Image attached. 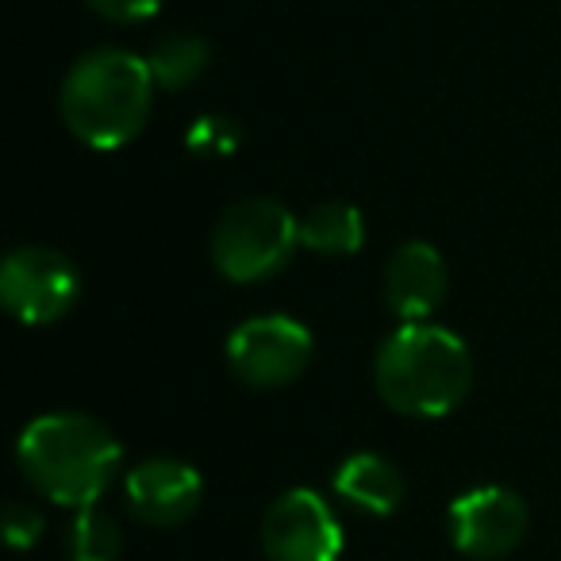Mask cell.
I'll use <instances>...</instances> for the list:
<instances>
[{"mask_svg":"<svg viewBox=\"0 0 561 561\" xmlns=\"http://www.w3.org/2000/svg\"><path fill=\"white\" fill-rule=\"evenodd\" d=\"M150 104L154 73L147 58L119 47H101L78 58L58 93L66 131L89 150L127 147L147 127Z\"/></svg>","mask_w":561,"mask_h":561,"instance_id":"1","label":"cell"},{"mask_svg":"<svg viewBox=\"0 0 561 561\" xmlns=\"http://www.w3.org/2000/svg\"><path fill=\"white\" fill-rule=\"evenodd\" d=\"M20 469L47 500L66 507H93L119 473L124 446L108 427L81 412L39 415L20 435Z\"/></svg>","mask_w":561,"mask_h":561,"instance_id":"2","label":"cell"},{"mask_svg":"<svg viewBox=\"0 0 561 561\" xmlns=\"http://www.w3.org/2000/svg\"><path fill=\"white\" fill-rule=\"evenodd\" d=\"M374 381L392 412L412 420H438L469 397L473 354L450 328L404 323L377 351Z\"/></svg>","mask_w":561,"mask_h":561,"instance_id":"3","label":"cell"},{"mask_svg":"<svg viewBox=\"0 0 561 561\" xmlns=\"http://www.w3.org/2000/svg\"><path fill=\"white\" fill-rule=\"evenodd\" d=\"M300 247V219L270 196L239 201L211 227V262L234 285H257L289 265Z\"/></svg>","mask_w":561,"mask_h":561,"instance_id":"4","label":"cell"},{"mask_svg":"<svg viewBox=\"0 0 561 561\" xmlns=\"http://www.w3.org/2000/svg\"><path fill=\"white\" fill-rule=\"evenodd\" d=\"M78 265L50 247H20L0 265V300L27 328L55 323L78 305Z\"/></svg>","mask_w":561,"mask_h":561,"instance_id":"5","label":"cell"},{"mask_svg":"<svg viewBox=\"0 0 561 561\" xmlns=\"http://www.w3.org/2000/svg\"><path fill=\"white\" fill-rule=\"evenodd\" d=\"M312 362V331L293 316H254L227 339V366L250 389L293 385Z\"/></svg>","mask_w":561,"mask_h":561,"instance_id":"6","label":"cell"},{"mask_svg":"<svg viewBox=\"0 0 561 561\" xmlns=\"http://www.w3.org/2000/svg\"><path fill=\"white\" fill-rule=\"evenodd\" d=\"M262 546L270 561H339L343 527L323 496L293 489L265 512Z\"/></svg>","mask_w":561,"mask_h":561,"instance_id":"7","label":"cell"},{"mask_svg":"<svg viewBox=\"0 0 561 561\" xmlns=\"http://www.w3.org/2000/svg\"><path fill=\"white\" fill-rule=\"evenodd\" d=\"M523 535H527V504L504 484H481L450 504V542L466 558H504L523 542Z\"/></svg>","mask_w":561,"mask_h":561,"instance_id":"8","label":"cell"},{"mask_svg":"<svg viewBox=\"0 0 561 561\" xmlns=\"http://www.w3.org/2000/svg\"><path fill=\"white\" fill-rule=\"evenodd\" d=\"M124 492L135 519L150 527H178L201 507L204 481L178 458H147L127 473Z\"/></svg>","mask_w":561,"mask_h":561,"instance_id":"9","label":"cell"},{"mask_svg":"<svg viewBox=\"0 0 561 561\" xmlns=\"http://www.w3.org/2000/svg\"><path fill=\"white\" fill-rule=\"evenodd\" d=\"M450 289L446 257L431 242H404L385 265V305L404 323H431Z\"/></svg>","mask_w":561,"mask_h":561,"instance_id":"10","label":"cell"},{"mask_svg":"<svg viewBox=\"0 0 561 561\" xmlns=\"http://www.w3.org/2000/svg\"><path fill=\"white\" fill-rule=\"evenodd\" d=\"M335 492L358 512L392 515L404 500V477L381 454H351L335 469Z\"/></svg>","mask_w":561,"mask_h":561,"instance_id":"11","label":"cell"},{"mask_svg":"<svg viewBox=\"0 0 561 561\" xmlns=\"http://www.w3.org/2000/svg\"><path fill=\"white\" fill-rule=\"evenodd\" d=\"M366 242V219L354 204L323 201L300 219V247L320 257H351Z\"/></svg>","mask_w":561,"mask_h":561,"instance_id":"12","label":"cell"},{"mask_svg":"<svg viewBox=\"0 0 561 561\" xmlns=\"http://www.w3.org/2000/svg\"><path fill=\"white\" fill-rule=\"evenodd\" d=\"M211 62V50L201 35H188V32H173L162 35V39L150 47L147 66L154 73V85L158 89H185L208 70Z\"/></svg>","mask_w":561,"mask_h":561,"instance_id":"13","label":"cell"},{"mask_svg":"<svg viewBox=\"0 0 561 561\" xmlns=\"http://www.w3.org/2000/svg\"><path fill=\"white\" fill-rule=\"evenodd\" d=\"M70 561H119L124 553V535H119L116 519L101 507H81L78 519L70 527Z\"/></svg>","mask_w":561,"mask_h":561,"instance_id":"14","label":"cell"},{"mask_svg":"<svg viewBox=\"0 0 561 561\" xmlns=\"http://www.w3.org/2000/svg\"><path fill=\"white\" fill-rule=\"evenodd\" d=\"M239 142H242V127L231 116H216V112L196 116L185 131V147L196 158H227L239 150Z\"/></svg>","mask_w":561,"mask_h":561,"instance_id":"15","label":"cell"},{"mask_svg":"<svg viewBox=\"0 0 561 561\" xmlns=\"http://www.w3.org/2000/svg\"><path fill=\"white\" fill-rule=\"evenodd\" d=\"M85 4L112 24H142L162 9V0H85Z\"/></svg>","mask_w":561,"mask_h":561,"instance_id":"16","label":"cell"},{"mask_svg":"<svg viewBox=\"0 0 561 561\" xmlns=\"http://www.w3.org/2000/svg\"><path fill=\"white\" fill-rule=\"evenodd\" d=\"M4 535H9V542L16 550H27V546L39 542L43 515L32 504H9V512H4Z\"/></svg>","mask_w":561,"mask_h":561,"instance_id":"17","label":"cell"}]
</instances>
